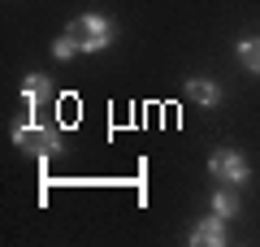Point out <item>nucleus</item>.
<instances>
[{
    "label": "nucleus",
    "mask_w": 260,
    "mask_h": 247,
    "mask_svg": "<svg viewBox=\"0 0 260 247\" xmlns=\"http://www.w3.org/2000/svg\"><path fill=\"white\" fill-rule=\"evenodd\" d=\"M70 30L78 35V44H83V52H104V48L113 44V35H117V26H113L104 13H83V18L70 22Z\"/></svg>",
    "instance_id": "obj_1"
},
{
    "label": "nucleus",
    "mask_w": 260,
    "mask_h": 247,
    "mask_svg": "<svg viewBox=\"0 0 260 247\" xmlns=\"http://www.w3.org/2000/svg\"><path fill=\"white\" fill-rule=\"evenodd\" d=\"M208 174L221 187H243L251 178V165L243 161V152H234V147H217V152L208 156Z\"/></svg>",
    "instance_id": "obj_2"
},
{
    "label": "nucleus",
    "mask_w": 260,
    "mask_h": 247,
    "mask_svg": "<svg viewBox=\"0 0 260 247\" xmlns=\"http://www.w3.org/2000/svg\"><path fill=\"white\" fill-rule=\"evenodd\" d=\"M13 143H18L22 152L44 156V161L61 152V135H56V130H48V126H39V121H26V126H18V130H13Z\"/></svg>",
    "instance_id": "obj_3"
},
{
    "label": "nucleus",
    "mask_w": 260,
    "mask_h": 247,
    "mask_svg": "<svg viewBox=\"0 0 260 247\" xmlns=\"http://www.w3.org/2000/svg\"><path fill=\"white\" fill-rule=\"evenodd\" d=\"M225 243V217H204L191 226V247H221Z\"/></svg>",
    "instance_id": "obj_4"
},
{
    "label": "nucleus",
    "mask_w": 260,
    "mask_h": 247,
    "mask_svg": "<svg viewBox=\"0 0 260 247\" xmlns=\"http://www.w3.org/2000/svg\"><path fill=\"white\" fill-rule=\"evenodd\" d=\"M186 96H191L195 104H204V109L221 104V87H217L213 78H191V82H186Z\"/></svg>",
    "instance_id": "obj_5"
},
{
    "label": "nucleus",
    "mask_w": 260,
    "mask_h": 247,
    "mask_svg": "<svg viewBox=\"0 0 260 247\" xmlns=\"http://www.w3.org/2000/svg\"><path fill=\"white\" fill-rule=\"evenodd\" d=\"M239 61H243V70L260 74V35H247V39H239Z\"/></svg>",
    "instance_id": "obj_6"
},
{
    "label": "nucleus",
    "mask_w": 260,
    "mask_h": 247,
    "mask_svg": "<svg viewBox=\"0 0 260 247\" xmlns=\"http://www.w3.org/2000/svg\"><path fill=\"white\" fill-rule=\"evenodd\" d=\"M22 96H26L30 109H39V96H48V78H44V74H26V82H22Z\"/></svg>",
    "instance_id": "obj_7"
},
{
    "label": "nucleus",
    "mask_w": 260,
    "mask_h": 247,
    "mask_svg": "<svg viewBox=\"0 0 260 247\" xmlns=\"http://www.w3.org/2000/svg\"><path fill=\"white\" fill-rule=\"evenodd\" d=\"M213 212L217 217H234V212H239V195H234L230 187H221V191L213 195Z\"/></svg>",
    "instance_id": "obj_8"
},
{
    "label": "nucleus",
    "mask_w": 260,
    "mask_h": 247,
    "mask_svg": "<svg viewBox=\"0 0 260 247\" xmlns=\"http://www.w3.org/2000/svg\"><path fill=\"white\" fill-rule=\"evenodd\" d=\"M74 52H83V44H78V35H74V30H65V35L52 44V56H56V61H70Z\"/></svg>",
    "instance_id": "obj_9"
}]
</instances>
